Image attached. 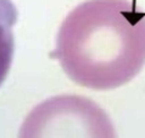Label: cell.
Instances as JSON below:
<instances>
[{
	"label": "cell",
	"mask_w": 145,
	"mask_h": 138,
	"mask_svg": "<svg viewBox=\"0 0 145 138\" xmlns=\"http://www.w3.org/2000/svg\"><path fill=\"white\" fill-rule=\"evenodd\" d=\"M144 53V14L135 3L86 0L63 18L51 56L74 83L110 91L142 71Z\"/></svg>",
	"instance_id": "cell-1"
},
{
	"label": "cell",
	"mask_w": 145,
	"mask_h": 138,
	"mask_svg": "<svg viewBox=\"0 0 145 138\" xmlns=\"http://www.w3.org/2000/svg\"><path fill=\"white\" fill-rule=\"evenodd\" d=\"M18 138H117L107 112L79 94H60L34 106Z\"/></svg>",
	"instance_id": "cell-2"
},
{
	"label": "cell",
	"mask_w": 145,
	"mask_h": 138,
	"mask_svg": "<svg viewBox=\"0 0 145 138\" xmlns=\"http://www.w3.org/2000/svg\"><path fill=\"white\" fill-rule=\"evenodd\" d=\"M17 9L12 0H0V87L10 71L15 51L14 26Z\"/></svg>",
	"instance_id": "cell-3"
}]
</instances>
